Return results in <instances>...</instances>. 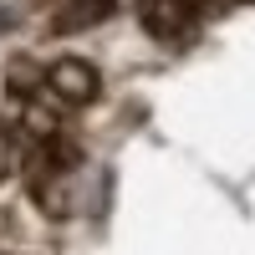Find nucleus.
Instances as JSON below:
<instances>
[{"mask_svg":"<svg viewBox=\"0 0 255 255\" xmlns=\"http://www.w3.org/2000/svg\"><path fill=\"white\" fill-rule=\"evenodd\" d=\"M87 158H82V148L56 138V133H41V143L31 148L26 158V184L36 204L46 209V215H77L82 204H87Z\"/></svg>","mask_w":255,"mask_h":255,"instance_id":"nucleus-1","label":"nucleus"},{"mask_svg":"<svg viewBox=\"0 0 255 255\" xmlns=\"http://www.w3.org/2000/svg\"><path fill=\"white\" fill-rule=\"evenodd\" d=\"M138 15H143L148 36L168 41V46H179L199 31V0H143Z\"/></svg>","mask_w":255,"mask_h":255,"instance_id":"nucleus-2","label":"nucleus"},{"mask_svg":"<svg viewBox=\"0 0 255 255\" xmlns=\"http://www.w3.org/2000/svg\"><path fill=\"white\" fill-rule=\"evenodd\" d=\"M41 87H46V97H51V102H61V108H87V102L97 97L102 82H97V72L87 67V61L67 56V61H56V67H46Z\"/></svg>","mask_w":255,"mask_h":255,"instance_id":"nucleus-3","label":"nucleus"},{"mask_svg":"<svg viewBox=\"0 0 255 255\" xmlns=\"http://www.w3.org/2000/svg\"><path fill=\"white\" fill-rule=\"evenodd\" d=\"M61 5L67 10L56 15V26H87V20H102L113 10V0H61Z\"/></svg>","mask_w":255,"mask_h":255,"instance_id":"nucleus-4","label":"nucleus"},{"mask_svg":"<svg viewBox=\"0 0 255 255\" xmlns=\"http://www.w3.org/2000/svg\"><path fill=\"white\" fill-rule=\"evenodd\" d=\"M204 5H215V10H230V5H240V0H204Z\"/></svg>","mask_w":255,"mask_h":255,"instance_id":"nucleus-5","label":"nucleus"}]
</instances>
